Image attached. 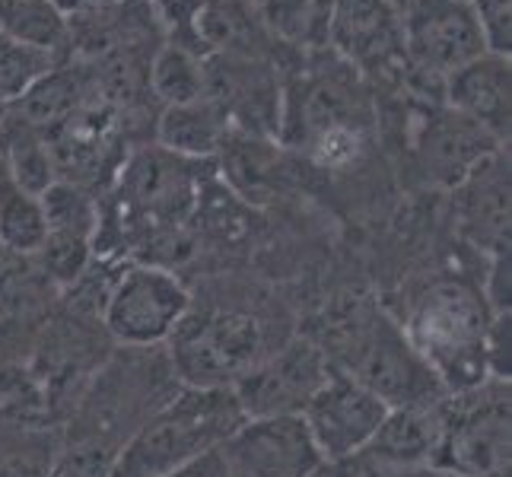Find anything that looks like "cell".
Here are the masks:
<instances>
[{"instance_id":"f546056e","label":"cell","mask_w":512,"mask_h":477,"mask_svg":"<svg viewBox=\"0 0 512 477\" xmlns=\"http://www.w3.org/2000/svg\"><path fill=\"white\" fill-rule=\"evenodd\" d=\"M376 477H452L446 471H439L433 465H423V468H404V471H388V474H376Z\"/></svg>"},{"instance_id":"30bf717a","label":"cell","mask_w":512,"mask_h":477,"mask_svg":"<svg viewBox=\"0 0 512 477\" xmlns=\"http://www.w3.org/2000/svg\"><path fill=\"white\" fill-rule=\"evenodd\" d=\"M388 404L344 373H328L325 385L309 398L303 420L319 446L325 465H341L360 455L388 417Z\"/></svg>"},{"instance_id":"52a82bcc","label":"cell","mask_w":512,"mask_h":477,"mask_svg":"<svg viewBox=\"0 0 512 477\" xmlns=\"http://www.w3.org/2000/svg\"><path fill=\"white\" fill-rule=\"evenodd\" d=\"M284 128H299V144L325 166H341L363 150V93L357 74L341 61V70L303 80L299 99H287L280 109Z\"/></svg>"},{"instance_id":"ac0fdd59","label":"cell","mask_w":512,"mask_h":477,"mask_svg":"<svg viewBox=\"0 0 512 477\" xmlns=\"http://www.w3.org/2000/svg\"><path fill=\"white\" fill-rule=\"evenodd\" d=\"M229 125L233 121L226 118L220 102L201 96L191 102L166 105L160 115V128H156V140H160L163 150L198 163V159H207L226 147Z\"/></svg>"},{"instance_id":"7402d4cb","label":"cell","mask_w":512,"mask_h":477,"mask_svg":"<svg viewBox=\"0 0 512 477\" xmlns=\"http://www.w3.org/2000/svg\"><path fill=\"white\" fill-rule=\"evenodd\" d=\"M48 236L45 210L35 194L16 185L0 169V249L16 258H32Z\"/></svg>"},{"instance_id":"8992f818","label":"cell","mask_w":512,"mask_h":477,"mask_svg":"<svg viewBox=\"0 0 512 477\" xmlns=\"http://www.w3.org/2000/svg\"><path fill=\"white\" fill-rule=\"evenodd\" d=\"M188 312L191 293L172 271L160 264H131L121 268L105 290L99 325L115 344L147 350L166 347Z\"/></svg>"},{"instance_id":"44dd1931","label":"cell","mask_w":512,"mask_h":477,"mask_svg":"<svg viewBox=\"0 0 512 477\" xmlns=\"http://www.w3.org/2000/svg\"><path fill=\"white\" fill-rule=\"evenodd\" d=\"M0 159H4V169L10 179L23 191L35 194V198H42V194L58 182V169L48 147V137L20 125V121H13V118L7 131L0 134Z\"/></svg>"},{"instance_id":"836d02e7","label":"cell","mask_w":512,"mask_h":477,"mask_svg":"<svg viewBox=\"0 0 512 477\" xmlns=\"http://www.w3.org/2000/svg\"><path fill=\"white\" fill-rule=\"evenodd\" d=\"M487 477H509V471H503V474H487Z\"/></svg>"},{"instance_id":"d4e9b609","label":"cell","mask_w":512,"mask_h":477,"mask_svg":"<svg viewBox=\"0 0 512 477\" xmlns=\"http://www.w3.org/2000/svg\"><path fill=\"white\" fill-rule=\"evenodd\" d=\"M39 201L45 210L48 233H64V236H80L96 242L102 214H99V201L86 188L58 179Z\"/></svg>"},{"instance_id":"1f68e13d","label":"cell","mask_w":512,"mask_h":477,"mask_svg":"<svg viewBox=\"0 0 512 477\" xmlns=\"http://www.w3.org/2000/svg\"><path fill=\"white\" fill-rule=\"evenodd\" d=\"M7 125H10V102L0 99V134L7 131Z\"/></svg>"},{"instance_id":"3957f363","label":"cell","mask_w":512,"mask_h":477,"mask_svg":"<svg viewBox=\"0 0 512 477\" xmlns=\"http://www.w3.org/2000/svg\"><path fill=\"white\" fill-rule=\"evenodd\" d=\"M493 312L484 293L462 280H436L401 322L417 357L430 366L446 395H462L490 379L487 341Z\"/></svg>"},{"instance_id":"6da1fadb","label":"cell","mask_w":512,"mask_h":477,"mask_svg":"<svg viewBox=\"0 0 512 477\" xmlns=\"http://www.w3.org/2000/svg\"><path fill=\"white\" fill-rule=\"evenodd\" d=\"M242 420L233 388L179 385L118 446L109 477H166L220 449Z\"/></svg>"},{"instance_id":"484cf974","label":"cell","mask_w":512,"mask_h":477,"mask_svg":"<svg viewBox=\"0 0 512 477\" xmlns=\"http://www.w3.org/2000/svg\"><path fill=\"white\" fill-rule=\"evenodd\" d=\"M58 64L61 61L45 55V51L0 35V99L10 105L20 102L32 86L45 80Z\"/></svg>"},{"instance_id":"f1b7e54d","label":"cell","mask_w":512,"mask_h":477,"mask_svg":"<svg viewBox=\"0 0 512 477\" xmlns=\"http://www.w3.org/2000/svg\"><path fill=\"white\" fill-rule=\"evenodd\" d=\"M166 477H236V474L229 471V465L223 462L220 449H214V452L201 455L198 462H191V465H185V468H179V471H172V474H166Z\"/></svg>"},{"instance_id":"4316f807","label":"cell","mask_w":512,"mask_h":477,"mask_svg":"<svg viewBox=\"0 0 512 477\" xmlns=\"http://www.w3.org/2000/svg\"><path fill=\"white\" fill-rule=\"evenodd\" d=\"M478 20L487 51L493 55H506L512 51V0H468Z\"/></svg>"},{"instance_id":"2e32d148","label":"cell","mask_w":512,"mask_h":477,"mask_svg":"<svg viewBox=\"0 0 512 477\" xmlns=\"http://www.w3.org/2000/svg\"><path fill=\"white\" fill-rule=\"evenodd\" d=\"M420 163L439 185H462L487 156L500 150V140L471 118L452 109L436 112L420 137Z\"/></svg>"},{"instance_id":"9a60e30c","label":"cell","mask_w":512,"mask_h":477,"mask_svg":"<svg viewBox=\"0 0 512 477\" xmlns=\"http://www.w3.org/2000/svg\"><path fill=\"white\" fill-rule=\"evenodd\" d=\"M194 159L175 156L160 147V153H140L134 156L128 169L121 172L125 198L137 207L140 217L160 220V226H175L194 201Z\"/></svg>"},{"instance_id":"5bb4252c","label":"cell","mask_w":512,"mask_h":477,"mask_svg":"<svg viewBox=\"0 0 512 477\" xmlns=\"http://www.w3.org/2000/svg\"><path fill=\"white\" fill-rule=\"evenodd\" d=\"M512 67L506 55L484 51L481 58L458 67L455 74L443 80V96L449 109L471 118L493 137H509V118H512Z\"/></svg>"},{"instance_id":"7c38bea8","label":"cell","mask_w":512,"mask_h":477,"mask_svg":"<svg viewBox=\"0 0 512 477\" xmlns=\"http://www.w3.org/2000/svg\"><path fill=\"white\" fill-rule=\"evenodd\" d=\"M325 45L360 74L404 67L401 10L388 0H334Z\"/></svg>"},{"instance_id":"ffe728a7","label":"cell","mask_w":512,"mask_h":477,"mask_svg":"<svg viewBox=\"0 0 512 477\" xmlns=\"http://www.w3.org/2000/svg\"><path fill=\"white\" fill-rule=\"evenodd\" d=\"M80 105H83L80 74H74V67L58 64L45 80L35 83L20 102L10 105V118L39 134H51L55 128H61L70 115H77Z\"/></svg>"},{"instance_id":"e0dca14e","label":"cell","mask_w":512,"mask_h":477,"mask_svg":"<svg viewBox=\"0 0 512 477\" xmlns=\"http://www.w3.org/2000/svg\"><path fill=\"white\" fill-rule=\"evenodd\" d=\"M458 191L465 194L458 217L468 239L493 255L509 252V163L503 153L487 156Z\"/></svg>"},{"instance_id":"83f0119b","label":"cell","mask_w":512,"mask_h":477,"mask_svg":"<svg viewBox=\"0 0 512 477\" xmlns=\"http://www.w3.org/2000/svg\"><path fill=\"white\" fill-rule=\"evenodd\" d=\"M39 395L42 388L32 379V369L0 350V408H23V404H35Z\"/></svg>"},{"instance_id":"8fae6325","label":"cell","mask_w":512,"mask_h":477,"mask_svg":"<svg viewBox=\"0 0 512 477\" xmlns=\"http://www.w3.org/2000/svg\"><path fill=\"white\" fill-rule=\"evenodd\" d=\"M331 373L322 347L309 338H296L274 357H264L249 369L233 392L245 417L268 414H303L309 398L319 392Z\"/></svg>"},{"instance_id":"277c9868","label":"cell","mask_w":512,"mask_h":477,"mask_svg":"<svg viewBox=\"0 0 512 477\" xmlns=\"http://www.w3.org/2000/svg\"><path fill=\"white\" fill-rule=\"evenodd\" d=\"M443 433L433 468L452 477H487L509 471L512 458V404L509 382L487 379L462 395H446Z\"/></svg>"},{"instance_id":"9c48e42d","label":"cell","mask_w":512,"mask_h":477,"mask_svg":"<svg viewBox=\"0 0 512 477\" xmlns=\"http://www.w3.org/2000/svg\"><path fill=\"white\" fill-rule=\"evenodd\" d=\"M220 455L236 477H322L328 468L303 414L245 417Z\"/></svg>"},{"instance_id":"4dcf8cb0","label":"cell","mask_w":512,"mask_h":477,"mask_svg":"<svg viewBox=\"0 0 512 477\" xmlns=\"http://www.w3.org/2000/svg\"><path fill=\"white\" fill-rule=\"evenodd\" d=\"M58 4L64 7V13H74L83 7H102V4H109V0H58Z\"/></svg>"},{"instance_id":"4fadbf2b","label":"cell","mask_w":512,"mask_h":477,"mask_svg":"<svg viewBox=\"0 0 512 477\" xmlns=\"http://www.w3.org/2000/svg\"><path fill=\"white\" fill-rule=\"evenodd\" d=\"M439 404L443 401L420 404V408H392L382 420L379 433L369 439V446L341 465L353 468L357 477L433 465L439 433H443V411H439Z\"/></svg>"},{"instance_id":"d6a6232c","label":"cell","mask_w":512,"mask_h":477,"mask_svg":"<svg viewBox=\"0 0 512 477\" xmlns=\"http://www.w3.org/2000/svg\"><path fill=\"white\" fill-rule=\"evenodd\" d=\"M388 4H395V7H398V10H401V7H404V4H408V0H388Z\"/></svg>"},{"instance_id":"7a4b0ae2","label":"cell","mask_w":512,"mask_h":477,"mask_svg":"<svg viewBox=\"0 0 512 477\" xmlns=\"http://www.w3.org/2000/svg\"><path fill=\"white\" fill-rule=\"evenodd\" d=\"M322 353L334 373L366 385L388 408H420L446 398L430 366L411 347L401 322L376 306L353 303L350 312L328 325Z\"/></svg>"},{"instance_id":"603a6c76","label":"cell","mask_w":512,"mask_h":477,"mask_svg":"<svg viewBox=\"0 0 512 477\" xmlns=\"http://www.w3.org/2000/svg\"><path fill=\"white\" fill-rule=\"evenodd\" d=\"M334 0H252L261 26L290 45H325L328 13Z\"/></svg>"},{"instance_id":"cb8c5ba5","label":"cell","mask_w":512,"mask_h":477,"mask_svg":"<svg viewBox=\"0 0 512 477\" xmlns=\"http://www.w3.org/2000/svg\"><path fill=\"white\" fill-rule=\"evenodd\" d=\"M150 90L166 105H179V102L207 96L204 58L194 55L188 45H179V42L163 45L150 64Z\"/></svg>"},{"instance_id":"ba28073f","label":"cell","mask_w":512,"mask_h":477,"mask_svg":"<svg viewBox=\"0 0 512 477\" xmlns=\"http://www.w3.org/2000/svg\"><path fill=\"white\" fill-rule=\"evenodd\" d=\"M404 70L443 86L449 74L487 51L468 0H408L401 7Z\"/></svg>"},{"instance_id":"d6986e66","label":"cell","mask_w":512,"mask_h":477,"mask_svg":"<svg viewBox=\"0 0 512 477\" xmlns=\"http://www.w3.org/2000/svg\"><path fill=\"white\" fill-rule=\"evenodd\" d=\"M0 35L61 61L74 23L58 0H0Z\"/></svg>"},{"instance_id":"5b68a950","label":"cell","mask_w":512,"mask_h":477,"mask_svg":"<svg viewBox=\"0 0 512 477\" xmlns=\"http://www.w3.org/2000/svg\"><path fill=\"white\" fill-rule=\"evenodd\" d=\"M166 347L175 379L194 388H233L264 360L261 325L242 312H188Z\"/></svg>"}]
</instances>
